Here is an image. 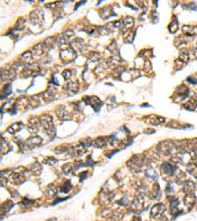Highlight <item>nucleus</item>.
Returning a JSON list of instances; mask_svg holds the SVG:
<instances>
[{
	"mask_svg": "<svg viewBox=\"0 0 197 221\" xmlns=\"http://www.w3.org/2000/svg\"><path fill=\"white\" fill-rule=\"evenodd\" d=\"M39 122H41V127L44 128V130L46 131V133L49 137H53L55 135V128L53 126V120L52 117L48 114H44V115L41 116L39 118Z\"/></svg>",
	"mask_w": 197,
	"mask_h": 221,
	"instance_id": "f257e3e1",
	"label": "nucleus"
},
{
	"mask_svg": "<svg viewBox=\"0 0 197 221\" xmlns=\"http://www.w3.org/2000/svg\"><path fill=\"white\" fill-rule=\"evenodd\" d=\"M42 143V139L39 136H33L29 138L27 141L21 143V150H32L35 148H38Z\"/></svg>",
	"mask_w": 197,
	"mask_h": 221,
	"instance_id": "f03ea898",
	"label": "nucleus"
},
{
	"mask_svg": "<svg viewBox=\"0 0 197 221\" xmlns=\"http://www.w3.org/2000/svg\"><path fill=\"white\" fill-rule=\"evenodd\" d=\"M59 56L64 63H69L76 58V51L70 46L62 47L59 52Z\"/></svg>",
	"mask_w": 197,
	"mask_h": 221,
	"instance_id": "7ed1b4c3",
	"label": "nucleus"
},
{
	"mask_svg": "<svg viewBox=\"0 0 197 221\" xmlns=\"http://www.w3.org/2000/svg\"><path fill=\"white\" fill-rule=\"evenodd\" d=\"M127 165L134 172H139L143 166L145 165V159L142 158L140 155H134L130 160L127 162Z\"/></svg>",
	"mask_w": 197,
	"mask_h": 221,
	"instance_id": "20e7f679",
	"label": "nucleus"
},
{
	"mask_svg": "<svg viewBox=\"0 0 197 221\" xmlns=\"http://www.w3.org/2000/svg\"><path fill=\"white\" fill-rule=\"evenodd\" d=\"M174 150V145L171 141H162L160 143L158 146H157V150L160 154H163V155H169L173 150Z\"/></svg>",
	"mask_w": 197,
	"mask_h": 221,
	"instance_id": "39448f33",
	"label": "nucleus"
},
{
	"mask_svg": "<svg viewBox=\"0 0 197 221\" xmlns=\"http://www.w3.org/2000/svg\"><path fill=\"white\" fill-rule=\"evenodd\" d=\"M29 19L34 26H41L44 23V12L41 10H34L30 13Z\"/></svg>",
	"mask_w": 197,
	"mask_h": 221,
	"instance_id": "423d86ee",
	"label": "nucleus"
},
{
	"mask_svg": "<svg viewBox=\"0 0 197 221\" xmlns=\"http://www.w3.org/2000/svg\"><path fill=\"white\" fill-rule=\"evenodd\" d=\"M166 210V207L163 203H157L151 209V217L156 220H159L163 217V214Z\"/></svg>",
	"mask_w": 197,
	"mask_h": 221,
	"instance_id": "0eeeda50",
	"label": "nucleus"
},
{
	"mask_svg": "<svg viewBox=\"0 0 197 221\" xmlns=\"http://www.w3.org/2000/svg\"><path fill=\"white\" fill-rule=\"evenodd\" d=\"M17 72L15 71V69L11 66H6L4 69H2L1 71V80H12L15 78Z\"/></svg>",
	"mask_w": 197,
	"mask_h": 221,
	"instance_id": "6e6552de",
	"label": "nucleus"
},
{
	"mask_svg": "<svg viewBox=\"0 0 197 221\" xmlns=\"http://www.w3.org/2000/svg\"><path fill=\"white\" fill-rule=\"evenodd\" d=\"M79 88H80L79 82L77 81V80H75V81L68 82V83H67V85L65 86V88H64V89H65L66 93L71 96V95H74L75 93H78Z\"/></svg>",
	"mask_w": 197,
	"mask_h": 221,
	"instance_id": "1a4fd4ad",
	"label": "nucleus"
},
{
	"mask_svg": "<svg viewBox=\"0 0 197 221\" xmlns=\"http://www.w3.org/2000/svg\"><path fill=\"white\" fill-rule=\"evenodd\" d=\"M41 122L35 117H31L28 121V130L31 134H36L39 131V127H41Z\"/></svg>",
	"mask_w": 197,
	"mask_h": 221,
	"instance_id": "9d476101",
	"label": "nucleus"
},
{
	"mask_svg": "<svg viewBox=\"0 0 197 221\" xmlns=\"http://www.w3.org/2000/svg\"><path fill=\"white\" fill-rule=\"evenodd\" d=\"M83 100L86 102L87 104L91 105L95 111H99V109L101 108L102 106V101L97 97V96H89V97H84Z\"/></svg>",
	"mask_w": 197,
	"mask_h": 221,
	"instance_id": "9b49d317",
	"label": "nucleus"
},
{
	"mask_svg": "<svg viewBox=\"0 0 197 221\" xmlns=\"http://www.w3.org/2000/svg\"><path fill=\"white\" fill-rule=\"evenodd\" d=\"M144 203H145V196L141 195V194H138L133 200V202H132V208L136 210H141L144 208Z\"/></svg>",
	"mask_w": 197,
	"mask_h": 221,
	"instance_id": "f8f14e48",
	"label": "nucleus"
},
{
	"mask_svg": "<svg viewBox=\"0 0 197 221\" xmlns=\"http://www.w3.org/2000/svg\"><path fill=\"white\" fill-rule=\"evenodd\" d=\"M71 45L72 48L74 50H78L80 52H84L87 49V43L84 39L82 38H75L71 41Z\"/></svg>",
	"mask_w": 197,
	"mask_h": 221,
	"instance_id": "ddd939ff",
	"label": "nucleus"
},
{
	"mask_svg": "<svg viewBox=\"0 0 197 221\" xmlns=\"http://www.w3.org/2000/svg\"><path fill=\"white\" fill-rule=\"evenodd\" d=\"M42 97L46 101H50V100H54V99L57 98V89L54 88L53 86H49L48 89L44 91V93L41 94Z\"/></svg>",
	"mask_w": 197,
	"mask_h": 221,
	"instance_id": "4468645a",
	"label": "nucleus"
},
{
	"mask_svg": "<svg viewBox=\"0 0 197 221\" xmlns=\"http://www.w3.org/2000/svg\"><path fill=\"white\" fill-rule=\"evenodd\" d=\"M16 106L17 110H26L30 106V97H26V96H21L16 100L14 103Z\"/></svg>",
	"mask_w": 197,
	"mask_h": 221,
	"instance_id": "2eb2a0df",
	"label": "nucleus"
},
{
	"mask_svg": "<svg viewBox=\"0 0 197 221\" xmlns=\"http://www.w3.org/2000/svg\"><path fill=\"white\" fill-rule=\"evenodd\" d=\"M56 115L60 120H70L72 115L70 114L65 106H59L56 108Z\"/></svg>",
	"mask_w": 197,
	"mask_h": 221,
	"instance_id": "dca6fc26",
	"label": "nucleus"
},
{
	"mask_svg": "<svg viewBox=\"0 0 197 221\" xmlns=\"http://www.w3.org/2000/svg\"><path fill=\"white\" fill-rule=\"evenodd\" d=\"M176 169H178V167H176V165L171 164L169 162H164L161 167L162 172H163L164 174L169 175V176H173L174 173H176Z\"/></svg>",
	"mask_w": 197,
	"mask_h": 221,
	"instance_id": "f3484780",
	"label": "nucleus"
},
{
	"mask_svg": "<svg viewBox=\"0 0 197 221\" xmlns=\"http://www.w3.org/2000/svg\"><path fill=\"white\" fill-rule=\"evenodd\" d=\"M46 45H44V43H38L37 45H35L33 47V49H32V53H33L34 57H42L44 55V53H46Z\"/></svg>",
	"mask_w": 197,
	"mask_h": 221,
	"instance_id": "a211bd4d",
	"label": "nucleus"
},
{
	"mask_svg": "<svg viewBox=\"0 0 197 221\" xmlns=\"http://www.w3.org/2000/svg\"><path fill=\"white\" fill-rule=\"evenodd\" d=\"M109 141V138H104V137H100V138H97L96 140L92 141V145L96 148H102L104 146H106L108 145Z\"/></svg>",
	"mask_w": 197,
	"mask_h": 221,
	"instance_id": "6ab92c4d",
	"label": "nucleus"
},
{
	"mask_svg": "<svg viewBox=\"0 0 197 221\" xmlns=\"http://www.w3.org/2000/svg\"><path fill=\"white\" fill-rule=\"evenodd\" d=\"M146 122L150 123L152 125H160V124L165 122V118L157 115H150L146 118Z\"/></svg>",
	"mask_w": 197,
	"mask_h": 221,
	"instance_id": "aec40b11",
	"label": "nucleus"
},
{
	"mask_svg": "<svg viewBox=\"0 0 197 221\" xmlns=\"http://www.w3.org/2000/svg\"><path fill=\"white\" fill-rule=\"evenodd\" d=\"M25 170L22 171V172H19V173H13V174H11V178L12 180H13V182L15 184H17V185H19V184H22L24 183L25 181H26V177H25V174H24Z\"/></svg>",
	"mask_w": 197,
	"mask_h": 221,
	"instance_id": "412c9836",
	"label": "nucleus"
},
{
	"mask_svg": "<svg viewBox=\"0 0 197 221\" xmlns=\"http://www.w3.org/2000/svg\"><path fill=\"white\" fill-rule=\"evenodd\" d=\"M195 196L194 194H188L184 197V205H186L188 208H191L195 203Z\"/></svg>",
	"mask_w": 197,
	"mask_h": 221,
	"instance_id": "4be33fe9",
	"label": "nucleus"
},
{
	"mask_svg": "<svg viewBox=\"0 0 197 221\" xmlns=\"http://www.w3.org/2000/svg\"><path fill=\"white\" fill-rule=\"evenodd\" d=\"M145 176L148 179L153 180V181H156L157 179H158V174H157L156 170L154 169L153 167H151V166H149V167L145 170Z\"/></svg>",
	"mask_w": 197,
	"mask_h": 221,
	"instance_id": "5701e85b",
	"label": "nucleus"
},
{
	"mask_svg": "<svg viewBox=\"0 0 197 221\" xmlns=\"http://www.w3.org/2000/svg\"><path fill=\"white\" fill-rule=\"evenodd\" d=\"M22 128H23V124L22 123H20V122L14 123V124H12L11 126H9L8 129H7V132L12 134V135H14V134L18 133L19 131H21Z\"/></svg>",
	"mask_w": 197,
	"mask_h": 221,
	"instance_id": "b1692460",
	"label": "nucleus"
},
{
	"mask_svg": "<svg viewBox=\"0 0 197 221\" xmlns=\"http://www.w3.org/2000/svg\"><path fill=\"white\" fill-rule=\"evenodd\" d=\"M34 58V55L32 53V51H25L21 56H20V60L25 62V63L30 64Z\"/></svg>",
	"mask_w": 197,
	"mask_h": 221,
	"instance_id": "393cba45",
	"label": "nucleus"
},
{
	"mask_svg": "<svg viewBox=\"0 0 197 221\" xmlns=\"http://www.w3.org/2000/svg\"><path fill=\"white\" fill-rule=\"evenodd\" d=\"M182 32L187 36H189V34H197V26H191V25L183 26Z\"/></svg>",
	"mask_w": 197,
	"mask_h": 221,
	"instance_id": "a878e982",
	"label": "nucleus"
},
{
	"mask_svg": "<svg viewBox=\"0 0 197 221\" xmlns=\"http://www.w3.org/2000/svg\"><path fill=\"white\" fill-rule=\"evenodd\" d=\"M30 169H31L32 173H33L34 175L39 176L41 173L42 167H41V165L39 164V162H34V163H32V164H31V167H30Z\"/></svg>",
	"mask_w": 197,
	"mask_h": 221,
	"instance_id": "bb28decb",
	"label": "nucleus"
},
{
	"mask_svg": "<svg viewBox=\"0 0 197 221\" xmlns=\"http://www.w3.org/2000/svg\"><path fill=\"white\" fill-rule=\"evenodd\" d=\"M194 188H195V184L193 182H191V181H187V182H185V184H184L183 191L186 195H188V194H193Z\"/></svg>",
	"mask_w": 197,
	"mask_h": 221,
	"instance_id": "cd10ccee",
	"label": "nucleus"
},
{
	"mask_svg": "<svg viewBox=\"0 0 197 221\" xmlns=\"http://www.w3.org/2000/svg\"><path fill=\"white\" fill-rule=\"evenodd\" d=\"M121 20H122V29L123 30L130 28L134 23V20L132 17H125V18H123Z\"/></svg>",
	"mask_w": 197,
	"mask_h": 221,
	"instance_id": "c85d7f7f",
	"label": "nucleus"
},
{
	"mask_svg": "<svg viewBox=\"0 0 197 221\" xmlns=\"http://www.w3.org/2000/svg\"><path fill=\"white\" fill-rule=\"evenodd\" d=\"M62 171L65 173L66 175H69L75 171V167H74V163H67V164L63 165L62 167Z\"/></svg>",
	"mask_w": 197,
	"mask_h": 221,
	"instance_id": "c756f323",
	"label": "nucleus"
},
{
	"mask_svg": "<svg viewBox=\"0 0 197 221\" xmlns=\"http://www.w3.org/2000/svg\"><path fill=\"white\" fill-rule=\"evenodd\" d=\"M189 59V53L187 49H181L180 53H179V58L178 60H180L183 63H186Z\"/></svg>",
	"mask_w": 197,
	"mask_h": 221,
	"instance_id": "7c9ffc66",
	"label": "nucleus"
},
{
	"mask_svg": "<svg viewBox=\"0 0 197 221\" xmlns=\"http://www.w3.org/2000/svg\"><path fill=\"white\" fill-rule=\"evenodd\" d=\"M169 202H171V213H174V210H178V198H174V197H171L169 198Z\"/></svg>",
	"mask_w": 197,
	"mask_h": 221,
	"instance_id": "2f4dec72",
	"label": "nucleus"
},
{
	"mask_svg": "<svg viewBox=\"0 0 197 221\" xmlns=\"http://www.w3.org/2000/svg\"><path fill=\"white\" fill-rule=\"evenodd\" d=\"M113 10L111 9V7H104V8H103V10L101 11V16L103 17V19H106V18H109L111 16H113Z\"/></svg>",
	"mask_w": 197,
	"mask_h": 221,
	"instance_id": "473e14b6",
	"label": "nucleus"
},
{
	"mask_svg": "<svg viewBox=\"0 0 197 221\" xmlns=\"http://www.w3.org/2000/svg\"><path fill=\"white\" fill-rule=\"evenodd\" d=\"M72 189V184L70 181H65L62 185L60 186V192L61 193H68L70 192Z\"/></svg>",
	"mask_w": 197,
	"mask_h": 221,
	"instance_id": "72a5a7b5",
	"label": "nucleus"
},
{
	"mask_svg": "<svg viewBox=\"0 0 197 221\" xmlns=\"http://www.w3.org/2000/svg\"><path fill=\"white\" fill-rule=\"evenodd\" d=\"M169 32H171V33H173V34H174L176 31H178V20L173 19V21H171V23L169 24Z\"/></svg>",
	"mask_w": 197,
	"mask_h": 221,
	"instance_id": "f704fd0d",
	"label": "nucleus"
},
{
	"mask_svg": "<svg viewBox=\"0 0 197 221\" xmlns=\"http://www.w3.org/2000/svg\"><path fill=\"white\" fill-rule=\"evenodd\" d=\"M162 196V193H161V190H160V187L158 184H155L153 188V198L154 200H159Z\"/></svg>",
	"mask_w": 197,
	"mask_h": 221,
	"instance_id": "c9c22d12",
	"label": "nucleus"
},
{
	"mask_svg": "<svg viewBox=\"0 0 197 221\" xmlns=\"http://www.w3.org/2000/svg\"><path fill=\"white\" fill-rule=\"evenodd\" d=\"M10 150H11L10 145L5 140H3V138H1V152L6 153V152H8Z\"/></svg>",
	"mask_w": 197,
	"mask_h": 221,
	"instance_id": "e433bc0d",
	"label": "nucleus"
},
{
	"mask_svg": "<svg viewBox=\"0 0 197 221\" xmlns=\"http://www.w3.org/2000/svg\"><path fill=\"white\" fill-rule=\"evenodd\" d=\"M196 106H197V101L193 100V99L184 104V108L187 109V110H189V111H193L194 109L196 108Z\"/></svg>",
	"mask_w": 197,
	"mask_h": 221,
	"instance_id": "4c0bfd02",
	"label": "nucleus"
},
{
	"mask_svg": "<svg viewBox=\"0 0 197 221\" xmlns=\"http://www.w3.org/2000/svg\"><path fill=\"white\" fill-rule=\"evenodd\" d=\"M57 192H58V190H57V188L54 185H49L48 187H47V189H46L47 195L51 196V197H54V196H55L56 194H57Z\"/></svg>",
	"mask_w": 197,
	"mask_h": 221,
	"instance_id": "58836bf2",
	"label": "nucleus"
},
{
	"mask_svg": "<svg viewBox=\"0 0 197 221\" xmlns=\"http://www.w3.org/2000/svg\"><path fill=\"white\" fill-rule=\"evenodd\" d=\"M83 30H84L85 32H86L87 34H93L94 33H98L99 28H98V27H95V26H86V27H84Z\"/></svg>",
	"mask_w": 197,
	"mask_h": 221,
	"instance_id": "ea45409f",
	"label": "nucleus"
},
{
	"mask_svg": "<svg viewBox=\"0 0 197 221\" xmlns=\"http://www.w3.org/2000/svg\"><path fill=\"white\" fill-rule=\"evenodd\" d=\"M12 207H13V202H12L11 200H6V202H5L3 205H2L1 209L5 208V209H4V213H7L10 209H11Z\"/></svg>",
	"mask_w": 197,
	"mask_h": 221,
	"instance_id": "a19ab883",
	"label": "nucleus"
},
{
	"mask_svg": "<svg viewBox=\"0 0 197 221\" xmlns=\"http://www.w3.org/2000/svg\"><path fill=\"white\" fill-rule=\"evenodd\" d=\"M56 41H57L56 38H54V36H52V38H46L44 43L46 47H51V46H53L54 44H55Z\"/></svg>",
	"mask_w": 197,
	"mask_h": 221,
	"instance_id": "79ce46f5",
	"label": "nucleus"
},
{
	"mask_svg": "<svg viewBox=\"0 0 197 221\" xmlns=\"http://www.w3.org/2000/svg\"><path fill=\"white\" fill-rule=\"evenodd\" d=\"M101 58H102L101 54L98 53V52H91V53L89 54V59H90L91 61H93V62L98 61V60H100Z\"/></svg>",
	"mask_w": 197,
	"mask_h": 221,
	"instance_id": "37998d69",
	"label": "nucleus"
},
{
	"mask_svg": "<svg viewBox=\"0 0 197 221\" xmlns=\"http://www.w3.org/2000/svg\"><path fill=\"white\" fill-rule=\"evenodd\" d=\"M25 28V19L24 18H20L18 19V21H17L16 23V28L17 30H19V31H22Z\"/></svg>",
	"mask_w": 197,
	"mask_h": 221,
	"instance_id": "c03bdc74",
	"label": "nucleus"
},
{
	"mask_svg": "<svg viewBox=\"0 0 197 221\" xmlns=\"http://www.w3.org/2000/svg\"><path fill=\"white\" fill-rule=\"evenodd\" d=\"M119 205H128L129 203H130V198H129V196H124L123 198H121V200L118 202Z\"/></svg>",
	"mask_w": 197,
	"mask_h": 221,
	"instance_id": "a18cd8bd",
	"label": "nucleus"
},
{
	"mask_svg": "<svg viewBox=\"0 0 197 221\" xmlns=\"http://www.w3.org/2000/svg\"><path fill=\"white\" fill-rule=\"evenodd\" d=\"M62 76H63L64 80L68 81V80H70V78L72 76V73H71L70 70H64L63 72H62Z\"/></svg>",
	"mask_w": 197,
	"mask_h": 221,
	"instance_id": "49530a36",
	"label": "nucleus"
},
{
	"mask_svg": "<svg viewBox=\"0 0 197 221\" xmlns=\"http://www.w3.org/2000/svg\"><path fill=\"white\" fill-rule=\"evenodd\" d=\"M56 162H57V159H55V158H53V157H46V160H44V163H46V164H48V165H53V164H55Z\"/></svg>",
	"mask_w": 197,
	"mask_h": 221,
	"instance_id": "de8ad7c7",
	"label": "nucleus"
},
{
	"mask_svg": "<svg viewBox=\"0 0 197 221\" xmlns=\"http://www.w3.org/2000/svg\"><path fill=\"white\" fill-rule=\"evenodd\" d=\"M12 93V86L10 84H7V85L4 86V93L6 95H9L10 93Z\"/></svg>",
	"mask_w": 197,
	"mask_h": 221,
	"instance_id": "09e8293b",
	"label": "nucleus"
},
{
	"mask_svg": "<svg viewBox=\"0 0 197 221\" xmlns=\"http://www.w3.org/2000/svg\"><path fill=\"white\" fill-rule=\"evenodd\" d=\"M168 194H171L173 192V183H169L168 186H167V191H166Z\"/></svg>",
	"mask_w": 197,
	"mask_h": 221,
	"instance_id": "8fccbe9b",
	"label": "nucleus"
},
{
	"mask_svg": "<svg viewBox=\"0 0 197 221\" xmlns=\"http://www.w3.org/2000/svg\"><path fill=\"white\" fill-rule=\"evenodd\" d=\"M34 200H28V198H24V200L22 202V205H31V203H33Z\"/></svg>",
	"mask_w": 197,
	"mask_h": 221,
	"instance_id": "3c124183",
	"label": "nucleus"
},
{
	"mask_svg": "<svg viewBox=\"0 0 197 221\" xmlns=\"http://www.w3.org/2000/svg\"><path fill=\"white\" fill-rule=\"evenodd\" d=\"M87 175H88V172H83V173H81V175H80V181L82 182V180H84L85 178L87 177Z\"/></svg>",
	"mask_w": 197,
	"mask_h": 221,
	"instance_id": "603ef678",
	"label": "nucleus"
},
{
	"mask_svg": "<svg viewBox=\"0 0 197 221\" xmlns=\"http://www.w3.org/2000/svg\"><path fill=\"white\" fill-rule=\"evenodd\" d=\"M187 82H189V83H193V84H197V81L194 78H192V77H188Z\"/></svg>",
	"mask_w": 197,
	"mask_h": 221,
	"instance_id": "864d4df0",
	"label": "nucleus"
},
{
	"mask_svg": "<svg viewBox=\"0 0 197 221\" xmlns=\"http://www.w3.org/2000/svg\"><path fill=\"white\" fill-rule=\"evenodd\" d=\"M144 133L145 134H153V133H155V130H154V129H147V130L144 131Z\"/></svg>",
	"mask_w": 197,
	"mask_h": 221,
	"instance_id": "5fc2aeb1",
	"label": "nucleus"
}]
</instances>
